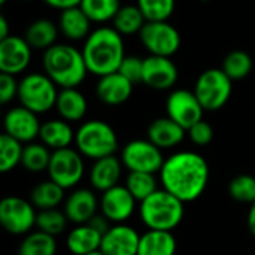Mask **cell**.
Listing matches in <instances>:
<instances>
[{
  "label": "cell",
  "instance_id": "cell-1",
  "mask_svg": "<svg viewBox=\"0 0 255 255\" xmlns=\"http://www.w3.org/2000/svg\"><path fill=\"white\" fill-rule=\"evenodd\" d=\"M161 187L184 203L200 199L209 182V164L194 151H179L169 155L160 170Z\"/></svg>",
  "mask_w": 255,
  "mask_h": 255
},
{
  "label": "cell",
  "instance_id": "cell-2",
  "mask_svg": "<svg viewBox=\"0 0 255 255\" xmlns=\"http://www.w3.org/2000/svg\"><path fill=\"white\" fill-rule=\"evenodd\" d=\"M82 55L88 73L99 78L115 73L126 57L123 36L114 27H99L85 39Z\"/></svg>",
  "mask_w": 255,
  "mask_h": 255
},
{
  "label": "cell",
  "instance_id": "cell-3",
  "mask_svg": "<svg viewBox=\"0 0 255 255\" xmlns=\"http://www.w3.org/2000/svg\"><path fill=\"white\" fill-rule=\"evenodd\" d=\"M43 73L60 88H78L87 78L88 69L82 51L67 43H55L43 52Z\"/></svg>",
  "mask_w": 255,
  "mask_h": 255
},
{
  "label": "cell",
  "instance_id": "cell-4",
  "mask_svg": "<svg viewBox=\"0 0 255 255\" xmlns=\"http://www.w3.org/2000/svg\"><path fill=\"white\" fill-rule=\"evenodd\" d=\"M184 202L164 188H158L154 194L139 203V217L148 230L172 232L184 220Z\"/></svg>",
  "mask_w": 255,
  "mask_h": 255
},
{
  "label": "cell",
  "instance_id": "cell-5",
  "mask_svg": "<svg viewBox=\"0 0 255 255\" xmlns=\"http://www.w3.org/2000/svg\"><path fill=\"white\" fill-rule=\"evenodd\" d=\"M118 145L117 131L111 124L102 120L82 123L75 134V148L84 155V158L94 161L115 155Z\"/></svg>",
  "mask_w": 255,
  "mask_h": 255
},
{
  "label": "cell",
  "instance_id": "cell-6",
  "mask_svg": "<svg viewBox=\"0 0 255 255\" xmlns=\"http://www.w3.org/2000/svg\"><path fill=\"white\" fill-rule=\"evenodd\" d=\"M58 90L46 73H28L18 85L19 105L40 115L55 108Z\"/></svg>",
  "mask_w": 255,
  "mask_h": 255
},
{
  "label": "cell",
  "instance_id": "cell-7",
  "mask_svg": "<svg viewBox=\"0 0 255 255\" xmlns=\"http://www.w3.org/2000/svg\"><path fill=\"white\" fill-rule=\"evenodd\" d=\"M233 91V81L223 69H208L196 81L194 94L205 111H218L227 105Z\"/></svg>",
  "mask_w": 255,
  "mask_h": 255
},
{
  "label": "cell",
  "instance_id": "cell-8",
  "mask_svg": "<svg viewBox=\"0 0 255 255\" xmlns=\"http://www.w3.org/2000/svg\"><path fill=\"white\" fill-rule=\"evenodd\" d=\"M48 176L64 190H73L85 175L84 155L76 148H63L52 151L48 166Z\"/></svg>",
  "mask_w": 255,
  "mask_h": 255
},
{
  "label": "cell",
  "instance_id": "cell-9",
  "mask_svg": "<svg viewBox=\"0 0 255 255\" xmlns=\"http://www.w3.org/2000/svg\"><path fill=\"white\" fill-rule=\"evenodd\" d=\"M36 211L31 202L18 196H7L0 202V224L9 235L25 236L36 227Z\"/></svg>",
  "mask_w": 255,
  "mask_h": 255
},
{
  "label": "cell",
  "instance_id": "cell-10",
  "mask_svg": "<svg viewBox=\"0 0 255 255\" xmlns=\"http://www.w3.org/2000/svg\"><path fill=\"white\" fill-rule=\"evenodd\" d=\"M123 166L128 172H143V173H160L164 164L163 149L154 145L149 139H134L130 140L120 155Z\"/></svg>",
  "mask_w": 255,
  "mask_h": 255
},
{
  "label": "cell",
  "instance_id": "cell-11",
  "mask_svg": "<svg viewBox=\"0 0 255 255\" xmlns=\"http://www.w3.org/2000/svg\"><path fill=\"white\" fill-rule=\"evenodd\" d=\"M139 39L149 55L172 57L181 48V34L167 21H146L139 33Z\"/></svg>",
  "mask_w": 255,
  "mask_h": 255
},
{
  "label": "cell",
  "instance_id": "cell-12",
  "mask_svg": "<svg viewBox=\"0 0 255 255\" xmlns=\"http://www.w3.org/2000/svg\"><path fill=\"white\" fill-rule=\"evenodd\" d=\"M166 112L169 118L188 131L196 123L203 120L205 109L194 91L179 88L169 94L166 100Z\"/></svg>",
  "mask_w": 255,
  "mask_h": 255
},
{
  "label": "cell",
  "instance_id": "cell-13",
  "mask_svg": "<svg viewBox=\"0 0 255 255\" xmlns=\"http://www.w3.org/2000/svg\"><path fill=\"white\" fill-rule=\"evenodd\" d=\"M137 200L126 185H117L100 196V212L112 224H126L136 212Z\"/></svg>",
  "mask_w": 255,
  "mask_h": 255
},
{
  "label": "cell",
  "instance_id": "cell-14",
  "mask_svg": "<svg viewBox=\"0 0 255 255\" xmlns=\"http://www.w3.org/2000/svg\"><path fill=\"white\" fill-rule=\"evenodd\" d=\"M42 123L39 121L37 114L31 112L24 106L10 108L3 118V128L6 134L19 140L21 143H31L39 137Z\"/></svg>",
  "mask_w": 255,
  "mask_h": 255
},
{
  "label": "cell",
  "instance_id": "cell-15",
  "mask_svg": "<svg viewBox=\"0 0 255 255\" xmlns=\"http://www.w3.org/2000/svg\"><path fill=\"white\" fill-rule=\"evenodd\" d=\"M31 60V46L21 36L10 34L0 40V72L7 75L22 73Z\"/></svg>",
  "mask_w": 255,
  "mask_h": 255
},
{
  "label": "cell",
  "instance_id": "cell-16",
  "mask_svg": "<svg viewBox=\"0 0 255 255\" xmlns=\"http://www.w3.org/2000/svg\"><path fill=\"white\" fill-rule=\"evenodd\" d=\"M100 199L96 196L93 188H75L64 200V214L69 223L79 226L87 224L90 220L99 214Z\"/></svg>",
  "mask_w": 255,
  "mask_h": 255
},
{
  "label": "cell",
  "instance_id": "cell-17",
  "mask_svg": "<svg viewBox=\"0 0 255 255\" xmlns=\"http://www.w3.org/2000/svg\"><path fill=\"white\" fill-rule=\"evenodd\" d=\"M178 67L170 57L148 55L143 58V78L142 82L158 91L172 88L178 81Z\"/></svg>",
  "mask_w": 255,
  "mask_h": 255
},
{
  "label": "cell",
  "instance_id": "cell-18",
  "mask_svg": "<svg viewBox=\"0 0 255 255\" xmlns=\"http://www.w3.org/2000/svg\"><path fill=\"white\" fill-rule=\"evenodd\" d=\"M139 232L126 224H112L103 235L100 251L105 255H137L140 244Z\"/></svg>",
  "mask_w": 255,
  "mask_h": 255
},
{
  "label": "cell",
  "instance_id": "cell-19",
  "mask_svg": "<svg viewBox=\"0 0 255 255\" xmlns=\"http://www.w3.org/2000/svg\"><path fill=\"white\" fill-rule=\"evenodd\" d=\"M123 161L117 155H109L96 160L88 172V181L93 190L105 193L117 185L123 175Z\"/></svg>",
  "mask_w": 255,
  "mask_h": 255
},
{
  "label": "cell",
  "instance_id": "cell-20",
  "mask_svg": "<svg viewBox=\"0 0 255 255\" xmlns=\"http://www.w3.org/2000/svg\"><path fill=\"white\" fill-rule=\"evenodd\" d=\"M133 87L134 85L128 79H126L120 72H115L99 78L96 94L102 103L108 106H120L131 97Z\"/></svg>",
  "mask_w": 255,
  "mask_h": 255
},
{
  "label": "cell",
  "instance_id": "cell-21",
  "mask_svg": "<svg viewBox=\"0 0 255 255\" xmlns=\"http://www.w3.org/2000/svg\"><path fill=\"white\" fill-rule=\"evenodd\" d=\"M148 139L160 149H169L181 145L185 139L187 130L169 117L154 120L148 127Z\"/></svg>",
  "mask_w": 255,
  "mask_h": 255
},
{
  "label": "cell",
  "instance_id": "cell-22",
  "mask_svg": "<svg viewBox=\"0 0 255 255\" xmlns=\"http://www.w3.org/2000/svg\"><path fill=\"white\" fill-rule=\"evenodd\" d=\"M103 235L93 226H75L66 236V248L72 255H88L100 251Z\"/></svg>",
  "mask_w": 255,
  "mask_h": 255
},
{
  "label": "cell",
  "instance_id": "cell-23",
  "mask_svg": "<svg viewBox=\"0 0 255 255\" xmlns=\"http://www.w3.org/2000/svg\"><path fill=\"white\" fill-rule=\"evenodd\" d=\"M75 134L76 131L72 128L70 123L64 121L63 118H55L42 123L39 139L51 151H57L70 148V145L75 143Z\"/></svg>",
  "mask_w": 255,
  "mask_h": 255
},
{
  "label": "cell",
  "instance_id": "cell-24",
  "mask_svg": "<svg viewBox=\"0 0 255 255\" xmlns=\"http://www.w3.org/2000/svg\"><path fill=\"white\" fill-rule=\"evenodd\" d=\"M55 109L67 123H78L84 120L88 111L87 97L78 88H61L57 97Z\"/></svg>",
  "mask_w": 255,
  "mask_h": 255
},
{
  "label": "cell",
  "instance_id": "cell-25",
  "mask_svg": "<svg viewBox=\"0 0 255 255\" xmlns=\"http://www.w3.org/2000/svg\"><path fill=\"white\" fill-rule=\"evenodd\" d=\"M58 28L69 40H82L91 33V19L81 9V6H75L60 12Z\"/></svg>",
  "mask_w": 255,
  "mask_h": 255
},
{
  "label": "cell",
  "instance_id": "cell-26",
  "mask_svg": "<svg viewBox=\"0 0 255 255\" xmlns=\"http://www.w3.org/2000/svg\"><path fill=\"white\" fill-rule=\"evenodd\" d=\"M58 31V24L48 18H39L27 27L24 39L31 46V49L46 51L57 43Z\"/></svg>",
  "mask_w": 255,
  "mask_h": 255
},
{
  "label": "cell",
  "instance_id": "cell-27",
  "mask_svg": "<svg viewBox=\"0 0 255 255\" xmlns=\"http://www.w3.org/2000/svg\"><path fill=\"white\" fill-rule=\"evenodd\" d=\"M176 250L178 242L172 232L148 230L140 236L137 255H175Z\"/></svg>",
  "mask_w": 255,
  "mask_h": 255
},
{
  "label": "cell",
  "instance_id": "cell-28",
  "mask_svg": "<svg viewBox=\"0 0 255 255\" xmlns=\"http://www.w3.org/2000/svg\"><path fill=\"white\" fill-rule=\"evenodd\" d=\"M66 190L51 179L39 182L30 193V202L37 211L57 209L66 200Z\"/></svg>",
  "mask_w": 255,
  "mask_h": 255
},
{
  "label": "cell",
  "instance_id": "cell-29",
  "mask_svg": "<svg viewBox=\"0 0 255 255\" xmlns=\"http://www.w3.org/2000/svg\"><path fill=\"white\" fill-rule=\"evenodd\" d=\"M146 19L137 4H124L112 19V27L121 36L139 34Z\"/></svg>",
  "mask_w": 255,
  "mask_h": 255
},
{
  "label": "cell",
  "instance_id": "cell-30",
  "mask_svg": "<svg viewBox=\"0 0 255 255\" xmlns=\"http://www.w3.org/2000/svg\"><path fill=\"white\" fill-rule=\"evenodd\" d=\"M18 255H57V241L40 230L30 232L21 241Z\"/></svg>",
  "mask_w": 255,
  "mask_h": 255
},
{
  "label": "cell",
  "instance_id": "cell-31",
  "mask_svg": "<svg viewBox=\"0 0 255 255\" xmlns=\"http://www.w3.org/2000/svg\"><path fill=\"white\" fill-rule=\"evenodd\" d=\"M52 151L42 142H31L24 146L21 166L30 173H40L48 170Z\"/></svg>",
  "mask_w": 255,
  "mask_h": 255
},
{
  "label": "cell",
  "instance_id": "cell-32",
  "mask_svg": "<svg viewBox=\"0 0 255 255\" xmlns=\"http://www.w3.org/2000/svg\"><path fill=\"white\" fill-rule=\"evenodd\" d=\"M253 66H254L253 57L247 51L235 49L224 57L221 69L232 81H241L251 73Z\"/></svg>",
  "mask_w": 255,
  "mask_h": 255
},
{
  "label": "cell",
  "instance_id": "cell-33",
  "mask_svg": "<svg viewBox=\"0 0 255 255\" xmlns=\"http://www.w3.org/2000/svg\"><path fill=\"white\" fill-rule=\"evenodd\" d=\"M124 185L139 203L158 190V181L155 175L143 172H128Z\"/></svg>",
  "mask_w": 255,
  "mask_h": 255
},
{
  "label": "cell",
  "instance_id": "cell-34",
  "mask_svg": "<svg viewBox=\"0 0 255 255\" xmlns=\"http://www.w3.org/2000/svg\"><path fill=\"white\" fill-rule=\"evenodd\" d=\"M79 6L91 22H106L115 18L121 9V0H82Z\"/></svg>",
  "mask_w": 255,
  "mask_h": 255
},
{
  "label": "cell",
  "instance_id": "cell-35",
  "mask_svg": "<svg viewBox=\"0 0 255 255\" xmlns=\"http://www.w3.org/2000/svg\"><path fill=\"white\" fill-rule=\"evenodd\" d=\"M24 146L19 140L3 133L0 136V172L9 173L21 164Z\"/></svg>",
  "mask_w": 255,
  "mask_h": 255
},
{
  "label": "cell",
  "instance_id": "cell-36",
  "mask_svg": "<svg viewBox=\"0 0 255 255\" xmlns=\"http://www.w3.org/2000/svg\"><path fill=\"white\" fill-rule=\"evenodd\" d=\"M67 217L64 211L57 209H46V211H39L37 212V220H36V229L48 233L54 238L61 235L66 227H67Z\"/></svg>",
  "mask_w": 255,
  "mask_h": 255
},
{
  "label": "cell",
  "instance_id": "cell-37",
  "mask_svg": "<svg viewBox=\"0 0 255 255\" xmlns=\"http://www.w3.org/2000/svg\"><path fill=\"white\" fill-rule=\"evenodd\" d=\"M146 21H167L175 10V0H136Z\"/></svg>",
  "mask_w": 255,
  "mask_h": 255
},
{
  "label": "cell",
  "instance_id": "cell-38",
  "mask_svg": "<svg viewBox=\"0 0 255 255\" xmlns=\"http://www.w3.org/2000/svg\"><path fill=\"white\" fill-rule=\"evenodd\" d=\"M229 193L233 200L253 205L255 202V176L247 173L235 176L229 184Z\"/></svg>",
  "mask_w": 255,
  "mask_h": 255
},
{
  "label": "cell",
  "instance_id": "cell-39",
  "mask_svg": "<svg viewBox=\"0 0 255 255\" xmlns=\"http://www.w3.org/2000/svg\"><path fill=\"white\" fill-rule=\"evenodd\" d=\"M118 72L133 85L140 84L143 78V58L137 55H126Z\"/></svg>",
  "mask_w": 255,
  "mask_h": 255
},
{
  "label": "cell",
  "instance_id": "cell-40",
  "mask_svg": "<svg viewBox=\"0 0 255 255\" xmlns=\"http://www.w3.org/2000/svg\"><path fill=\"white\" fill-rule=\"evenodd\" d=\"M187 133H188L191 142L197 146H206L214 139V128L205 120H200L199 123H196Z\"/></svg>",
  "mask_w": 255,
  "mask_h": 255
},
{
  "label": "cell",
  "instance_id": "cell-41",
  "mask_svg": "<svg viewBox=\"0 0 255 255\" xmlns=\"http://www.w3.org/2000/svg\"><path fill=\"white\" fill-rule=\"evenodd\" d=\"M18 85L19 82L15 79L13 75L0 73V102L3 105L18 97Z\"/></svg>",
  "mask_w": 255,
  "mask_h": 255
},
{
  "label": "cell",
  "instance_id": "cell-42",
  "mask_svg": "<svg viewBox=\"0 0 255 255\" xmlns=\"http://www.w3.org/2000/svg\"><path fill=\"white\" fill-rule=\"evenodd\" d=\"M90 226H93L97 232H100L102 235H105L111 227H112V223L100 212V214H96L91 220H90V223H88Z\"/></svg>",
  "mask_w": 255,
  "mask_h": 255
},
{
  "label": "cell",
  "instance_id": "cell-43",
  "mask_svg": "<svg viewBox=\"0 0 255 255\" xmlns=\"http://www.w3.org/2000/svg\"><path fill=\"white\" fill-rule=\"evenodd\" d=\"M48 6L58 9V10H66L75 6H79L82 0H43Z\"/></svg>",
  "mask_w": 255,
  "mask_h": 255
},
{
  "label": "cell",
  "instance_id": "cell-44",
  "mask_svg": "<svg viewBox=\"0 0 255 255\" xmlns=\"http://www.w3.org/2000/svg\"><path fill=\"white\" fill-rule=\"evenodd\" d=\"M247 224H248V229H250L251 235L255 238V202L250 206V211H248V215H247Z\"/></svg>",
  "mask_w": 255,
  "mask_h": 255
},
{
  "label": "cell",
  "instance_id": "cell-45",
  "mask_svg": "<svg viewBox=\"0 0 255 255\" xmlns=\"http://www.w3.org/2000/svg\"><path fill=\"white\" fill-rule=\"evenodd\" d=\"M10 36V33H9V22H7V19H6V16H0V40H3V39H6V37H9Z\"/></svg>",
  "mask_w": 255,
  "mask_h": 255
},
{
  "label": "cell",
  "instance_id": "cell-46",
  "mask_svg": "<svg viewBox=\"0 0 255 255\" xmlns=\"http://www.w3.org/2000/svg\"><path fill=\"white\" fill-rule=\"evenodd\" d=\"M88 255H105L102 251H96V253H93V254H88Z\"/></svg>",
  "mask_w": 255,
  "mask_h": 255
},
{
  "label": "cell",
  "instance_id": "cell-47",
  "mask_svg": "<svg viewBox=\"0 0 255 255\" xmlns=\"http://www.w3.org/2000/svg\"><path fill=\"white\" fill-rule=\"evenodd\" d=\"M6 1H7V0H0V4H4Z\"/></svg>",
  "mask_w": 255,
  "mask_h": 255
},
{
  "label": "cell",
  "instance_id": "cell-48",
  "mask_svg": "<svg viewBox=\"0 0 255 255\" xmlns=\"http://www.w3.org/2000/svg\"><path fill=\"white\" fill-rule=\"evenodd\" d=\"M200 1H209V0H200Z\"/></svg>",
  "mask_w": 255,
  "mask_h": 255
},
{
  "label": "cell",
  "instance_id": "cell-49",
  "mask_svg": "<svg viewBox=\"0 0 255 255\" xmlns=\"http://www.w3.org/2000/svg\"><path fill=\"white\" fill-rule=\"evenodd\" d=\"M22 1H31V0H22Z\"/></svg>",
  "mask_w": 255,
  "mask_h": 255
}]
</instances>
